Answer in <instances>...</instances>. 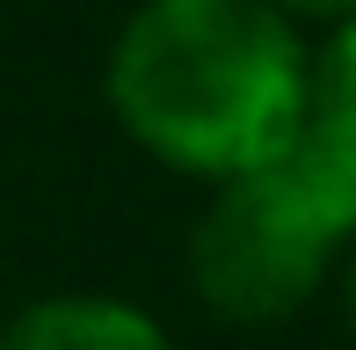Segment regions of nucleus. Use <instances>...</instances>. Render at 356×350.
I'll use <instances>...</instances> for the list:
<instances>
[{
	"label": "nucleus",
	"instance_id": "3",
	"mask_svg": "<svg viewBox=\"0 0 356 350\" xmlns=\"http://www.w3.org/2000/svg\"><path fill=\"white\" fill-rule=\"evenodd\" d=\"M269 8H284L291 15V22H349V15H356V0H269Z\"/></svg>",
	"mask_w": 356,
	"mask_h": 350
},
{
	"label": "nucleus",
	"instance_id": "2",
	"mask_svg": "<svg viewBox=\"0 0 356 350\" xmlns=\"http://www.w3.org/2000/svg\"><path fill=\"white\" fill-rule=\"evenodd\" d=\"M0 350H175V343L145 307H124L102 292H51L29 299L0 328Z\"/></svg>",
	"mask_w": 356,
	"mask_h": 350
},
{
	"label": "nucleus",
	"instance_id": "1",
	"mask_svg": "<svg viewBox=\"0 0 356 350\" xmlns=\"http://www.w3.org/2000/svg\"><path fill=\"white\" fill-rule=\"evenodd\" d=\"M313 44L269 0H138L109 44V117L153 161L225 183L305 117Z\"/></svg>",
	"mask_w": 356,
	"mask_h": 350
}]
</instances>
